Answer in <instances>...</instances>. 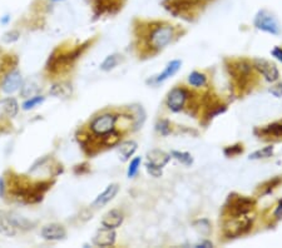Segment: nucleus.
Instances as JSON below:
<instances>
[{"instance_id": "nucleus-1", "label": "nucleus", "mask_w": 282, "mask_h": 248, "mask_svg": "<svg viewBox=\"0 0 282 248\" xmlns=\"http://www.w3.org/2000/svg\"><path fill=\"white\" fill-rule=\"evenodd\" d=\"M89 46V42L82 44V46L75 47L72 50H64L59 47L56 48L53 53L49 55L48 61H47L46 70L49 74H60V73H64L67 70H69V68H72V65L74 64V61L84 53L87 48Z\"/></svg>"}, {"instance_id": "nucleus-2", "label": "nucleus", "mask_w": 282, "mask_h": 248, "mask_svg": "<svg viewBox=\"0 0 282 248\" xmlns=\"http://www.w3.org/2000/svg\"><path fill=\"white\" fill-rule=\"evenodd\" d=\"M175 35L176 29L173 25L164 22H152L148 24L144 38L150 50L159 51L172 42Z\"/></svg>"}, {"instance_id": "nucleus-3", "label": "nucleus", "mask_w": 282, "mask_h": 248, "mask_svg": "<svg viewBox=\"0 0 282 248\" xmlns=\"http://www.w3.org/2000/svg\"><path fill=\"white\" fill-rule=\"evenodd\" d=\"M255 199L246 196L231 195L225 204V213L229 217L246 216L255 208Z\"/></svg>"}, {"instance_id": "nucleus-4", "label": "nucleus", "mask_w": 282, "mask_h": 248, "mask_svg": "<svg viewBox=\"0 0 282 248\" xmlns=\"http://www.w3.org/2000/svg\"><path fill=\"white\" fill-rule=\"evenodd\" d=\"M252 218L247 217V214L239 217H229V219L223 224V233L229 238L241 237L252 228Z\"/></svg>"}, {"instance_id": "nucleus-5", "label": "nucleus", "mask_w": 282, "mask_h": 248, "mask_svg": "<svg viewBox=\"0 0 282 248\" xmlns=\"http://www.w3.org/2000/svg\"><path fill=\"white\" fill-rule=\"evenodd\" d=\"M118 115L114 113H103V114L97 115L92 119L89 123V129L92 134L97 137H102L104 134L116 129V123Z\"/></svg>"}, {"instance_id": "nucleus-6", "label": "nucleus", "mask_w": 282, "mask_h": 248, "mask_svg": "<svg viewBox=\"0 0 282 248\" xmlns=\"http://www.w3.org/2000/svg\"><path fill=\"white\" fill-rule=\"evenodd\" d=\"M252 68L253 67L247 60H236L229 67L230 74L232 75L235 83H236L239 89L244 88L248 84Z\"/></svg>"}, {"instance_id": "nucleus-7", "label": "nucleus", "mask_w": 282, "mask_h": 248, "mask_svg": "<svg viewBox=\"0 0 282 248\" xmlns=\"http://www.w3.org/2000/svg\"><path fill=\"white\" fill-rule=\"evenodd\" d=\"M253 24L257 29L262 30L265 33L274 35L280 34V25L277 23L276 18L266 9L258 10V13L255 16V20H253Z\"/></svg>"}, {"instance_id": "nucleus-8", "label": "nucleus", "mask_w": 282, "mask_h": 248, "mask_svg": "<svg viewBox=\"0 0 282 248\" xmlns=\"http://www.w3.org/2000/svg\"><path fill=\"white\" fill-rule=\"evenodd\" d=\"M23 83V77L22 73L19 72L18 68L15 69H11L10 72H8L6 74H4L1 77V82H0V89L4 94H13L16 91L20 89V86Z\"/></svg>"}, {"instance_id": "nucleus-9", "label": "nucleus", "mask_w": 282, "mask_h": 248, "mask_svg": "<svg viewBox=\"0 0 282 248\" xmlns=\"http://www.w3.org/2000/svg\"><path fill=\"white\" fill-rule=\"evenodd\" d=\"M187 98V89L177 87V88H173L172 91L168 93V97H167V105H168V108L172 110V112H181V110L185 108Z\"/></svg>"}, {"instance_id": "nucleus-10", "label": "nucleus", "mask_w": 282, "mask_h": 248, "mask_svg": "<svg viewBox=\"0 0 282 248\" xmlns=\"http://www.w3.org/2000/svg\"><path fill=\"white\" fill-rule=\"evenodd\" d=\"M41 236L43 237V240L55 242V241H62L67 237V230L60 223H48L43 226Z\"/></svg>"}, {"instance_id": "nucleus-11", "label": "nucleus", "mask_w": 282, "mask_h": 248, "mask_svg": "<svg viewBox=\"0 0 282 248\" xmlns=\"http://www.w3.org/2000/svg\"><path fill=\"white\" fill-rule=\"evenodd\" d=\"M116 231L102 227V228H99V230L95 232V235L93 236L92 242H93L94 246H97V247H112V246L116 243Z\"/></svg>"}, {"instance_id": "nucleus-12", "label": "nucleus", "mask_w": 282, "mask_h": 248, "mask_svg": "<svg viewBox=\"0 0 282 248\" xmlns=\"http://www.w3.org/2000/svg\"><path fill=\"white\" fill-rule=\"evenodd\" d=\"M253 68L257 69L269 82H275L279 79V70H277L276 65L265 59H256L253 61Z\"/></svg>"}, {"instance_id": "nucleus-13", "label": "nucleus", "mask_w": 282, "mask_h": 248, "mask_svg": "<svg viewBox=\"0 0 282 248\" xmlns=\"http://www.w3.org/2000/svg\"><path fill=\"white\" fill-rule=\"evenodd\" d=\"M181 65H182V61L181 60H172L169 61L168 64L166 65V68H164V70L162 73H159L158 75H156V77L150 78V79L147 80V84H152V86H157V84H159V83L164 82V80H167L168 78L173 77V75L176 74V73L180 70Z\"/></svg>"}, {"instance_id": "nucleus-14", "label": "nucleus", "mask_w": 282, "mask_h": 248, "mask_svg": "<svg viewBox=\"0 0 282 248\" xmlns=\"http://www.w3.org/2000/svg\"><path fill=\"white\" fill-rule=\"evenodd\" d=\"M124 221V216L119 209H110L103 216L102 226L110 230H117L118 227L122 226Z\"/></svg>"}, {"instance_id": "nucleus-15", "label": "nucleus", "mask_w": 282, "mask_h": 248, "mask_svg": "<svg viewBox=\"0 0 282 248\" xmlns=\"http://www.w3.org/2000/svg\"><path fill=\"white\" fill-rule=\"evenodd\" d=\"M18 230L11 222L9 217V212L0 209V235L5 236V237H15Z\"/></svg>"}, {"instance_id": "nucleus-16", "label": "nucleus", "mask_w": 282, "mask_h": 248, "mask_svg": "<svg viewBox=\"0 0 282 248\" xmlns=\"http://www.w3.org/2000/svg\"><path fill=\"white\" fill-rule=\"evenodd\" d=\"M119 191V186L117 183L109 184L107 188L104 190V192L100 193L93 202V207H103L107 203H109L113 198L116 197L117 193Z\"/></svg>"}, {"instance_id": "nucleus-17", "label": "nucleus", "mask_w": 282, "mask_h": 248, "mask_svg": "<svg viewBox=\"0 0 282 248\" xmlns=\"http://www.w3.org/2000/svg\"><path fill=\"white\" fill-rule=\"evenodd\" d=\"M0 108H1V112L5 117L14 118L19 112L18 100L14 97H6V98L0 100Z\"/></svg>"}, {"instance_id": "nucleus-18", "label": "nucleus", "mask_w": 282, "mask_h": 248, "mask_svg": "<svg viewBox=\"0 0 282 248\" xmlns=\"http://www.w3.org/2000/svg\"><path fill=\"white\" fill-rule=\"evenodd\" d=\"M169 159H171V155L159 149L150 150L147 154V162L150 163V164L156 165L158 168H163L164 165L169 162Z\"/></svg>"}, {"instance_id": "nucleus-19", "label": "nucleus", "mask_w": 282, "mask_h": 248, "mask_svg": "<svg viewBox=\"0 0 282 248\" xmlns=\"http://www.w3.org/2000/svg\"><path fill=\"white\" fill-rule=\"evenodd\" d=\"M9 217H10L11 222H13L16 230L29 231L34 228V223H33V222H30L29 219H27L25 217L18 214L16 212H9Z\"/></svg>"}, {"instance_id": "nucleus-20", "label": "nucleus", "mask_w": 282, "mask_h": 248, "mask_svg": "<svg viewBox=\"0 0 282 248\" xmlns=\"http://www.w3.org/2000/svg\"><path fill=\"white\" fill-rule=\"evenodd\" d=\"M50 96L56 97V98H68L72 96V86L68 83H56L49 91Z\"/></svg>"}, {"instance_id": "nucleus-21", "label": "nucleus", "mask_w": 282, "mask_h": 248, "mask_svg": "<svg viewBox=\"0 0 282 248\" xmlns=\"http://www.w3.org/2000/svg\"><path fill=\"white\" fill-rule=\"evenodd\" d=\"M137 143L135 141H126L119 143V154L123 162H127L137 150Z\"/></svg>"}, {"instance_id": "nucleus-22", "label": "nucleus", "mask_w": 282, "mask_h": 248, "mask_svg": "<svg viewBox=\"0 0 282 248\" xmlns=\"http://www.w3.org/2000/svg\"><path fill=\"white\" fill-rule=\"evenodd\" d=\"M19 91H20V97H22V98L28 99L30 98V97L38 94L39 87H38L34 82H32V80H25V82L22 83V86H20Z\"/></svg>"}, {"instance_id": "nucleus-23", "label": "nucleus", "mask_w": 282, "mask_h": 248, "mask_svg": "<svg viewBox=\"0 0 282 248\" xmlns=\"http://www.w3.org/2000/svg\"><path fill=\"white\" fill-rule=\"evenodd\" d=\"M44 100H46V97L41 96V94H35V96L30 97V98L25 99V100L23 101L22 109L32 110V109H34V108H37V107H39V105L43 104Z\"/></svg>"}, {"instance_id": "nucleus-24", "label": "nucleus", "mask_w": 282, "mask_h": 248, "mask_svg": "<svg viewBox=\"0 0 282 248\" xmlns=\"http://www.w3.org/2000/svg\"><path fill=\"white\" fill-rule=\"evenodd\" d=\"M121 61H122V55H119V54L108 55L107 58L103 60L102 64H100V69H102L103 72H110V70L114 69Z\"/></svg>"}, {"instance_id": "nucleus-25", "label": "nucleus", "mask_w": 282, "mask_h": 248, "mask_svg": "<svg viewBox=\"0 0 282 248\" xmlns=\"http://www.w3.org/2000/svg\"><path fill=\"white\" fill-rule=\"evenodd\" d=\"M188 83L192 87H196V88L204 87L207 84V77L206 74L201 72H192L191 74L188 75Z\"/></svg>"}, {"instance_id": "nucleus-26", "label": "nucleus", "mask_w": 282, "mask_h": 248, "mask_svg": "<svg viewBox=\"0 0 282 248\" xmlns=\"http://www.w3.org/2000/svg\"><path fill=\"white\" fill-rule=\"evenodd\" d=\"M261 133L272 137H282V122H277L265 127L263 129H261Z\"/></svg>"}, {"instance_id": "nucleus-27", "label": "nucleus", "mask_w": 282, "mask_h": 248, "mask_svg": "<svg viewBox=\"0 0 282 248\" xmlns=\"http://www.w3.org/2000/svg\"><path fill=\"white\" fill-rule=\"evenodd\" d=\"M171 155H172V157L175 158V159H177L178 162H181V163H182V164H185V165H191L192 163H193V158H192V155L189 154V153H187V152L172 150Z\"/></svg>"}, {"instance_id": "nucleus-28", "label": "nucleus", "mask_w": 282, "mask_h": 248, "mask_svg": "<svg viewBox=\"0 0 282 248\" xmlns=\"http://www.w3.org/2000/svg\"><path fill=\"white\" fill-rule=\"evenodd\" d=\"M141 163H142V158L141 157H135L131 160L128 171H127V176H128V178H133V177L137 176L138 171H140Z\"/></svg>"}, {"instance_id": "nucleus-29", "label": "nucleus", "mask_w": 282, "mask_h": 248, "mask_svg": "<svg viewBox=\"0 0 282 248\" xmlns=\"http://www.w3.org/2000/svg\"><path fill=\"white\" fill-rule=\"evenodd\" d=\"M274 154V147L269 146V147H265L262 149H258L256 152H253L250 155V159H261V158H269Z\"/></svg>"}, {"instance_id": "nucleus-30", "label": "nucleus", "mask_w": 282, "mask_h": 248, "mask_svg": "<svg viewBox=\"0 0 282 248\" xmlns=\"http://www.w3.org/2000/svg\"><path fill=\"white\" fill-rule=\"evenodd\" d=\"M19 38H20V32L16 29H11L9 30V32L4 33L1 40H3V43L5 44H13L15 43V42H18Z\"/></svg>"}, {"instance_id": "nucleus-31", "label": "nucleus", "mask_w": 282, "mask_h": 248, "mask_svg": "<svg viewBox=\"0 0 282 248\" xmlns=\"http://www.w3.org/2000/svg\"><path fill=\"white\" fill-rule=\"evenodd\" d=\"M157 131L162 134V136H168L171 133V124H169L168 120H159L158 124H157Z\"/></svg>"}, {"instance_id": "nucleus-32", "label": "nucleus", "mask_w": 282, "mask_h": 248, "mask_svg": "<svg viewBox=\"0 0 282 248\" xmlns=\"http://www.w3.org/2000/svg\"><path fill=\"white\" fill-rule=\"evenodd\" d=\"M242 150L243 149H242L241 144H236V146H232V147H227L223 152H225V154L227 157H235V155L242 153Z\"/></svg>"}, {"instance_id": "nucleus-33", "label": "nucleus", "mask_w": 282, "mask_h": 248, "mask_svg": "<svg viewBox=\"0 0 282 248\" xmlns=\"http://www.w3.org/2000/svg\"><path fill=\"white\" fill-rule=\"evenodd\" d=\"M145 168H147V172L150 174L152 177H156V178H158V177L162 176V168H158V167H156V165L150 164V163H145Z\"/></svg>"}, {"instance_id": "nucleus-34", "label": "nucleus", "mask_w": 282, "mask_h": 248, "mask_svg": "<svg viewBox=\"0 0 282 248\" xmlns=\"http://www.w3.org/2000/svg\"><path fill=\"white\" fill-rule=\"evenodd\" d=\"M0 198H3V199L6 198V183L4 176L0 177Z\"/></svg>"}, {"instance_id": "nucleus-35", "label": "nucleus", "mask_w": 282, "mask_h": 248, "mask_svg": "<svg viewBox=\"0 0 282 248\" xmlns=\"http://www.w3.org/2000/svg\"><path fill=\"white\" fill-rule=\"evenodd\" d=\"M270 92H271L275 97H282V84H277L274 88L270 89Z\"/></svg>"}, {"instance_id": "nucleus-36", "label": "nucleus", "mask_w": 282, "mask_h": 248, "mask_svg": "<svg viewBox=\"0 0 282 248\" xmlns=\"http://www.w3.org/2000/svg\"><path fill=\"white\" fill-rule=\"evenodd\" d=\"M194 247H197V248H201V247H203V248H208V247H213V245H212V242H210V241H202V242H199V243H197Z\"/></svg>"}, {"instance_id": "nucleus-37", "label": "nucleus", "mask_w": 282, "mask_h": 248, "mask_svg": "<svg viewBox=\"0 0 282 248\" xmlns=\"http://www.w3.org/2000/svg\"><path fill=\"white\" fill-rule=\"evenodd\" d=\"M271 53L275 58H277L280 61H282V49L281 48H275Z\"/></svg>"}, {"instance_id": "nucleus-38", "label": "nucleus", "mask_w": 282, "mask_h": 248, "mask_svg": "<svg viewBox=\"0 0 282 248\" xmlns=\"http://www.w3.org/2000/svg\"><path fill=\"white\" fill-rule=\"evenodd\" d=\"M10 23V15H4L0 18V24L1 25H8Z\"/></svg>"}, {"instance_id": "nucleus-39", "label": "nucleus", "mask_w": 282, "mask_h": 248, "mask_svg": "<svg viewBox=\"0 0 282 248\" xmlns=\"http://www.w3.org/2000/svg\"><path fill=\"white\" fill-rule=\"evenodd\" d=\"M275 216H276V218H282V200L280 202V204L276 208V211H275Z\"/></svg>"}, {"instance_id": "nucleus-40", "label": "nucleus", "mask_w": 282, "mask_h": 248, "mask_svg": "<svg viewBox=\"0 0 282 248\" xmlns=\"http://www.w3.org/2000/svg\"><path fill=\"white\" fill-rule=\"evenodd\" d=\"M194 1H197V3L202 4V5H204V4L208 3V1H211V0H194Z\"/></svg>"}, {"instance_id": "nucleus-41", "label": "nucleus", "mask_w": 282, "mask_h": 248, "mask_svg": "<svg viewBox=\"0 0 282 248\" xmlns=\"http://www.w3.org/2000/svg\"><path fill=\"white\" fill-rule=\"evenodd\" d=\"M51 1H55L56 3V1H63V0H51Z\"/></svg>"}]
</instances>
